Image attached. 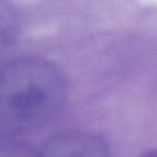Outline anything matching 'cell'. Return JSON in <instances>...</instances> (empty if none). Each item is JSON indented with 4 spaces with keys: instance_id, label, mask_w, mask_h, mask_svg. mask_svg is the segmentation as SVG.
I'll return each mask as SVG.
<instances>
[{
    "instance_id": "cell-1",
    "label": "cell",
    "mask_w": 157,
    "mask_h": 157,
    "mask_svg": "<svg viewBox=\"0 0 157 157\" xmlns=\"http://www.w3.org/2000/svg\"><path fill=\"white\" fill-rule=\"evenodd\" d=\"M66 99V78L52 62L37 57L0 61V138L43 128Z\"/></svg>"
},
{
    "instance_id": "cell-2",
    "label": "cell",
    "mask_w": 157,
    "mask_h": 157,
    "mask_svg": "<svg viewBox=\"0 0 157 157\" xmlns=\"http://www.w3.org/2000/svg\"><path fill=\"white\" fill-rule=\"evenodd\" d=\"M37 157H112L109 147L94 134L71 131L51 138Z\"/></svg>"
},
{
    "instance_id": "cell-3",
    "label": "cell",
    "mask_w": 157,
    "mask_h": 157,
    "mask_svg": "<svg viewBox=\"0 0 157 157\" xmlns=\"http://www.w3.org/2000/svg\"><path fill=\"white\" fill-rule=\"evenodd\" d=\"M0 157H37L30 149L19 144H0Z\"/></svg>"
},
{
    "instance_id": "cell-4",
    "label": "cell",
    "mask_w": 157,
    "mask_h": 157,
    "mask_svg": "<svg viewBox=\"0 0 157 157\" xmlns=\"http://www.w3.org/2000/svg\"><path fill=\"white\" fill-rule=\"evenodd\" d=\"M145 157H157V152L150 153V155H147V156H145Z\"/></svg>"
}]
</instances>
